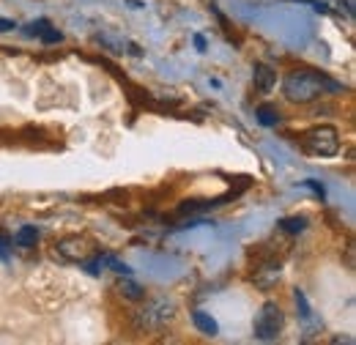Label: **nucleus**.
Here are the masks:
<instances>
[{"mask_svg":"<svg viewBox=\"0 0 356 345\" xmlns=\"http://www.w3.org/2000/svg\"><path fill=\"white\" fill-rule=\"evenodd\" d=\"M36 241H39V227H36V225H22V227L14 233V244L22 247V250L36 247Z\"/></svg>","mask_w":356,"mask_h":345,"instance_id":"obj_8","label":"nucleus"},{"mask_svg":"<svg viewBox=\"0 0 356 345\" xmlns=\"http://www.w3.org/2000/svg\"><path fill=\"white\" fill-rule=\"evenodd\" d=\"M258 121H261L264 127H277V124H280V113H277V107H268V104L258 107Z\"/></svg>","mask_w":356,"mask_h":345,"instance_id":"obj_11","label":"nucleus"},{"mask_svg":"<svg viewBox=\"0 0 356 345\" xmlns=\"http://www.w3.org/2000/svg\"><path fill=\"white\" fill-rule=\"evenodd\" d=\"M192 323L197 326L200 335H209V337H217V335H220L217 321H214L209 312H203V310H195V312H192Z\"/></svg>","mask_w":356,"mask_h":345,"instance_id":"obj_7","label":"nucleus"},{"mask_svg":"<svg viewBox=\"0 0 356 345\" xmlns=\"http://www.w3.org/2000/svg\"><path fill=\"white\" fill-rule=\"evenodd\" d=\"M282 326H285V312L277 302H266L261 307V312L255 315V337L264 343L277 340Z\"/></svg>","mask_w":356,"mask_h":345,"instance_id":"obj_4","label":"nucleus"},{"mask_svg":"<svg viewBox=\"0 0 356 345\" xmlns=\"http://www.w3.org/2000/svg\"><path fill=\"white\" fill-rule=\"evenodd\" d=\"M118 294H121L124 299H132V302H143V299H145V291H143L137 282H129V280L118 282Z\"/></svg>","mask_w":356,"mask_h":345,"instance_id":"obj_9","label":"nucleus"},{"mask_svg":"<svg viewBox=\"0 0 356 345\" xmlns=\"http://www.w3.org/2000/svg\"><path fill=\"white\" fill-rule=\"evenodd\" d=\"M302 148L312 157H337L340 154V131L329 124L312 127L302 134Z\"/></svg>","mask_w":356,"mask_h":345,"instance_id":"obj_3","label":"nucleus"},{"mask_svg":"<svg viewBox=\"0 0 356 345\" xmlns=\"http://www.w3.org/2000/svg\"><path fill=\"white\" fill-rule=\"evenodd\" d=\"M0 260H8V239L0 236Z\"/></svg>","mask_w":356,"mask_h":345,"instance_id":"obj_16","label":"nucleus"},{"mask_svg":"<svg viewBox=\"0 0 356 345\" xmlns=\"http://www.w3.org/2000/svg\"><path fill=\"white\" fill-rule=\"evenodd\" d=\"M195 47L203 52V49H206V39H203V36H195Z\"/></svg>","mask_w":356,"mask_h":345,"instance_id":"obj_18","label":"nucleus"},{"mask_svg":"<svg viewBox=\"0 0 356 345\" xmlns=\"http://www.w3.org/2000/svg\"><path fill=\"white\" fill-rule=\"evenodd\" d=\"M305 186H310L312 192H315V195H318V198H321V200H323V195H326V192H323V186H321V184H318V181H305Z\"/></svg>","mask_w":356,"mask_h":345,"instance_id":"obj_15","label":"nucleus"},{"mask_svg":"<svg viewBox=\"0 0 356 345\" xmlns=\"http://www.w3.org/2000/svg\"><path fill=\"white\" fill-rule=\"evenodd\" d=\"M337 90L340 86L334 80H329L326 74L312 72V69H293L282 80V96L293 104H310L315 99H321L326 93H337Z\"/></svg>","mask_w":356,"mask_h":345,"instance_id":"obj_1","label":"nucleus"},{"mask_svg":"<svg viewBox=\"0 0 356 345\" xmlns=\"http://www.w3.org/2000/svg\"><path fill=\"white\" fill-rule=\"evenodd\" d=\"M17 25L11 22V19H0V33H8V31H14Z\"/></svg>","mask_w":356,"mask_h":345,"instance_id":"obj_17","label":"nucleus"},{"mask_svg":"<svg viewBox=\"0 0 356 345\" xmlns=\"http://www.w3.org/2000/svg\"><path fill=\"white\" fill-rule=\"evenodd\" d=\"M42 42L47 44H58V42H63V33L58 31V28H52V25H47L44 31H42V36H39Z\"/></svg>","mask_w":356,"mask_h":345,"instance_id":"obj_13","label":"nucleus"},{"mask_svg":"<svg viewBox=\"0 0 356 345\" xmlns=\"http://www.w3.org/2000/svg\"><path fill=\"white\" fill-rule=\"evenodd\" d=\"M293 302H296V307H299V315H302V321H307V323H310V321H312V310H310V304H307V296H305L302 291H296V294H293Z\"/></svg>","mask_w":356,"mask_h":345,"instance_id":"obj_12","label":"nucleus"},{"mask_svg":"<svg viewBox=\"0 0 356 345\" xmlns=\"http://www.w3.org/2000/svg\"><path fill=\"white\" fill-rule=\"evenodd\" d=\"M90 252H93V247L86 236H63L55 241V250H52V255L60 263H86Z\"/></svg>","mask_w":356,"mask_h":345,"instance_id":"obj_5","label":"nucleus"},{"mask_svg":"<svg viewBox=\"0 0 356 345\" xmlns=\"http://www.w3.org/2000/svg\"><path fill=\"white\" fill-rule=\"evenodd\" d=\"M280 227H282L285 233H302V230L307 227V216H288V219L280 222Z\"/></svg>","mask_w":356,"mask_h":345,"instance_id":"obj_10","label":"nucleus"},{"mask_svg":"<svg viewBox=\"0 0 356 345\" xmlns=\"http://www.w3.org/2000/svg\"><path fill=\"white\" fill-rule=\"evenodd\" d=\"M178 315V307L173 299H151L145 302V307H140L134 312V329L137 332H162L165 326H170L176 321Z\"/></svg>","mask_w":356,"mask_h":345,"instance_id":"obj_2","label":"nucleus"},{"mask_svg":"<svg viewBox=\"0 0 356 345\" xmlns=\"http://www.w3.org/2000/svg\"><path fill=\"white\" fill-rule=\"evenodd\" d=\"M47 25H49L47 19H39V22H31V25H28V36H42V31H44Z\"/></svg>","mask_w":356,"mask_h":345,"instance_id":"obj_14","label":"nucleus"},{"mask_svg":"<svg viewBox=\"0 0 356 345\" xmlns=\"http://www.w3.org/2000/svg\"><path fill=\"white\" fill-rule=\"evenodd\" d=\"M252 83L261 93H271L274 86H277V72L268 66V63H255L252 69Z\"/></svg>","mask_w":356,"mask_h":345,"instance_id":"obj_6","label":"nucleus"}]
</instances>
